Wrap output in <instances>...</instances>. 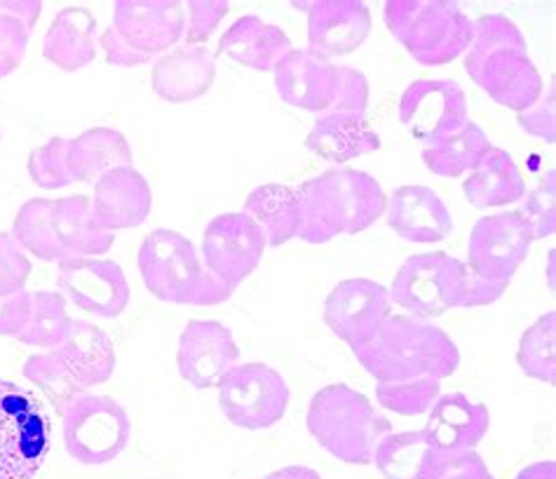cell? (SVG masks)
<instances>
[{
    "label": "cell",
    "mask_w": 556,
    "mask_h": 479,
    "mask_svg": "<svg viewBox=\"0 0 556 479\" xmlns=\"http://www.w3.org/2000/svg\"><path fill=\"white\" fill-rule=\"evenodd\" d=\"M475 36L465 52V71L495 104L521 113L535 104L545 80L533 64L521 28L505 14L472 20Z\"/></svg>",
    "instance_id": "6da1fadb"
},
{
    "label": "cell",
    "mask_w": 556,
    "mask_h": 479,
    "mask_svg": "<svg viewBox=\"0 0 556 479\" xmlns=\"http://www.w3.org/2000/svg\"><path fill=\"white\" fill-rule=\"evenodd\" d=\"M353 353L376 383L420 379V376L444 381L460 367L456 341L432 319L414 315H390L376 337L355 348Z\"/></svg>",
    "instance_id": "7a4b0ae2"
},
{
    "label": "cell",
    "mask_w": 556,
    "mask_h": 479,
    "mask_svg": "<svg viewBox=\"0 0 556 479\" xmlns=\"http://www.w3.org/2000/svg\"><path fill=\"white\" fill-rule=\"evenodd\" d=\"M303 226L299 238L325 244L339 236H357L386 214L388 196L369 172L333 167L299 188Z\"/></svg>",
    "instance_id": "3957f363"
},
{
    "label": "cell",
    "mask_w": 556,
    "mask_h": 479,
    "mask_svg": "<svg viewBox=\"0 0 556 479\" xmlns=\"http://www.w3.org/2000/svg\"><path fill=\"white\" fill-rule=\"evenodd\" d=\"M139 273L155 299L179 306H218L236 292L202 264L195 244L172 228H155L143 238Z\"/></svg>",
    "instance_id": "277c9868"
},
{
    "label": "cell",
    "mask_w": 556,
    "mask_h": 479,
    "mask_svg": "<svg viewBox=\"0 0 556 479\" xmlns=\"http://www.w3.org/2000/svg\"><path fill=\"white\" fill-rule=\"evenodd\" d=\"M305 426L321 449L350 466H369L380 440L392 432L390 420L371 400L345 383L317 390Z\"/></svg>",
    "instance_id": "5b68a950"
},
{
    "label": "cell",
    "mask_w": 556,
    "mask_h": 479,
    "mask_svg": "<svg viewBox=\"0 0 556 479\" xmlns=\"http://www.w3.org/2000/svg\"><path fill=\"white\" fill-rule=\"evenodd\" d=\"M388 31L420 66H444L467 52L475 24L448 0H388L383 8Z\"/></svg>",
    "instance_id": "8992f818"
},
{
    "label": "cell",
    "mask_w": 556,
    "mask_h": 479,
    "mask_svg": "<svg viewBox=\"0 0 556 479\" xmlns=\"http://www.w3.org/2000/svg\"><path fill=\"white\" fill-rule=\"evenodd\" d=\"M50 446L52 424L38 395L0 379V479H34Z\"/></svg>",
    "instance_id": "52a82bcc"
},
{
    "label": "cell",
    "mask_w": 556,
    "mask_h": 479,
    "mask_svg": "<svg viewBox=\"0 0 556 479\" xmlns=\"http://www.w3.org/2000/svg\"><path fill=\"white\" fill-rule=\"evenodd\" d=\"M465 264L446 252L408 256L388 289L392 303L420 319H434L460 308Z\"/></svg>",
    "instance_id": "ba28073f"
},
{
    "label": "cell",
    "mask_w": 556,
    "mask_h": 479,
    "mask_svg": "<svg viewBox=\"0 0 556 479\" xmlns=\"http://www.w3.org/2000/svg\"><path fill=\"white\" fill-rule=\"evenodd\" d=\"M62 420L66 452L83 466H104L115 461L131 438L127 409L109 395L85 393L68 406Z\"/></svg>",
    "instance_id": "9c48e42d"
},
{
    "label": "cell",
    "mask_w": 556,
    "mask_h": 479,
    "mask_svg": "<svg viewBox=\"0 0 556 479\" xmlns=\"http://www.w3.org/2000/svg\"><path fill=\"white\" fill-rule=\"evenodd\" d=\"M216 388L224 416L244 430L273 428L289 409L291 390L285 376L263 362L236 365Z\"/></svg>",
    "instance_id": "30bf717a"
},
{
    "label": "cell",
    "mask_w": 556,
    "mask_h": 479,
    "mask_svg": "<svg viewBox=\"0 0 556 479\" xmlns=\"http://www.w3.org/2000/svg\"><path fill=\"white\" fill-rule=\"evenodd\" d=\"M266 247V236L252 216L244 212L218 214L204 228L202 264L218 280L238 289L258 268Z\"/></svg>",
    "instance_id": "8fae6325"
},
{
    "label": "cell",
    "mask_w": 556,
    "mask_h": 479,
    "mask_svg": "<svg viewBox=\"0 0 556 479\" xmlns=\"http://www.w3.org/2000/svg\"><path fill=\"white\" fill-rule=\"evenodd\" d=\"M400 121L418 141H442L470 121L467 94L456 80L420 78L406 87L400 99Z\"/></svg>",
    "instance_id": "7c38bea8"
},
{
    "label": "cell",
    "mask_w": 556,
    "mask_h": 479,
    "mask_svg": "<svg viewBox=\"0 0 556 479\" xmlns=\"http://www.w3.org/2000/svg\"><path fill=\"white\" fill-rule=\"evenodd\" d=\"M531 226L515 212L481 216L467 242V268L489 280H511L531 252Z\"/></svg>",
    "instance_id": "4fadbf2b"
},
{
    "label": "cell",
    "mask_w": 556,
    "mask_h": 479,
    "mask_svg": "<svg viewBox=\"0 0 556 479\" xmlns=\"http://www.w3.org/2000/svg\"><path fill=\"white\" fill-rule=\"evenodd\" d=\"M56 287L73 306L94 317L113 319L127 311L131 289L127 275L111 259H66L56 264Z\"/></svg>",
    "instance_id": "5bb4252c"
},
{
    "label": "cell",
    "mask_w": 556,
    "mask_h": 479,
    "mask_svg": "<svg viewBox=\"0 0 556 479\" xmlns=\"http://www.w3.org/2000/svg\"><path fill=\"white\" fill-rule=\"evenodd\" d=\"M392 315L388 287L369 278H350L336 285L325 301V323L333 337L350 348L369 343Z\"/></svg>",
    "instance_id": "9a60e30c"
},
{
    "label": "cell",
    "mask_w": 556,
    "mask_h": 479,
    "mask_svg": "<svg viewBox=\"0 0 556 479\" xmlns=\"http://www.w3.org/2000/svg\"><path fill=\"white\" fill-rule=\"evenodd\" d=\"M111 26L131 50L153 60L184 42L186 5L177 0H118Z\"/></svg>",
    "instance_id": "2e32d148"
},
{
    "label": "cell",
    "mask_w": 556,
    "mask_h": 479,
    "mask_svg": "<svg viewBox=\"0 0 556 479\" xmlns=\"http://www.w3.org/2000/svg\"><path fill=\"white\" fill-rule=\"evenodd\" d=\"M240 348L232 331L216 319H190L179 337L177 367L181 379L195 390L216 388L238 365Z\"/></svg>",
    "instance_id": "e0dca14e"
},
{
    "label": "cell",
    "mask_w": 556,
    "mask_h": 479,
    "mask_svg": "<svg viewBox=\"0 0 556 479\" xmlns=\"http://www.w3.org/2000/svg\"><path fill=\"white\" fill-rule=\"evenodd\" d=\"M275 92L285 104L311 113H327L339 92V64L317 56L308 48L291 50L273 68Z\"/></svg>",
    "instance_id": "ac0fdd59"
},
{
    "label": "cell",
    "mask_w": 556,
    "mask_h": 479,
    "mask_svg": "<svg viewBox=\"0 0 556 479\" xmlns=\"http://www.w3.org/2000/svg\"><path fill=\"white\" fill-rule=\"evenodd\" d=\"M308 8V50L325 60L353 54L371 34V12L359 0H313Z\"/></svg>",
    "instance_id": "d6986e66"
},
{
    "label": "cell",
    "mask_w": 556,
    "mask_h": 479,
    "mask_svg": "<svg viewBox=\"0 0 556 479\" xmlns=\"http://www.w3.org/2000/svg\"><path fill=\"white\" fill-rule=\"evenodd\" d=\"M153 191L135 167H115L94 181L92 219L101 230L137 228L151 216Z\"/></svg>",
    "instance_id": "ffe728a7"
},
{
    "label": "cell",
    "mask_w": 556,
    "mask_h": 479,
    "mask_svg": "<svg viewBox=\"0 0 556 479\" xmlns=\"http://www.w3.org/2000/svg\"><path fill=\"white\" fill-rule=\"evenodd\" d=\"M491 428V414L481 402H472L463 393L439 395L428 412L422 428L426 440L446 456L477 452L479 442Z\"/></svg>",
    "instance_id": "44dd1931"
},
{
    "label": "cell",
    "mask_w": 556,
    "mask_h": 479,
    "mask_svg": "<svg viewBox=\"0 0 556 479\" xmlns=\"http://www.w3.org/2000/svg\"><path fill=\"white\" fill-rule=\"evenodd\" d=\"M388 226L406 242L434 244L451 236L453 219L446 202L428 186L406 184L394 188L386 205Z\"/></svg>",
    "instance_id": "7402d4cb"
},
{
    "label": "cell",
    "mask_w": 556,
    "mask_h": 479,
    "mask_svg": "<svg viewBox=\"0 0 556 479\" xmlns=\"http://www.w3.org/2000/svg\"><path fill=\"white\" fill-rule=\"evenodd\" d=\"M216 80L214 54L202 46H177L153 64V92L169 104H188L207 94Z\"/></svg>",
    "instance_id": "603a6c76"
},
{
    "label": "cell",
    "mask_w": 556,
    "mask_h": 479,
    "mask_svg": "<svg viewBox=\"0 0 556 479\" xmlns=\"http://www.w3.org/2000/svg\"><path fill=\"white\" fill-rule=\"evenodd\" d=\"M291 50L294 46L285 28L263 22L256 14H244L238 22H232L218 40V54H226L232 62L258 71V74H268Z\"/></svg>",
    "instance_id": "cb8c5ba5"
},
{
    "label": "cell",
    "mask_w": 556,
    "mask_h": 479,
    "mask_svg": "<svg viewBox=\"0 0 556 479\" xmlns=\"http://www.w3.org/2000/svg\"><path fill=\"white\" fill-rule=\"evenodd\" d=\"M305 149L333 165L369 155L380 149V137L369 125L367 115L321 113L305 137Z\"/></svg>",
    "instance_id": "d4e9b609"
},
{
    "label": "cell",
    "mask_w": 556,
    "mask_h": 479,
    "mask_svg": "<svg viewBox=\"0 0 556 479\" xmlns=\"http://www.w3.org/2000/svg\"><path fill=\"white\" fill-rule=\"evenodd\" d=\"M97 17L83 5H68L54 14L42 40V56L56 68L80 71L97 56Z\"/></svg>",
    "instance_id": "484cf974"
},
{
    "label": "cell",
    "mask_w": 556,
    "mask_h": 479,
    "mask_svg": "<svg viewBox=\"0 0 556 479\" xmlns=\"http://www.w3.org/2000/svg\"><path fill=\"white\" fill-rule=\"evenodd\" d=\"M52 353L85 388L106 383L118 365V355H115L109 333L87 319H73L68 337Z\"/></svg>",
    "instance_id": "4316f807"
},
{
    "label": "cell",
    "mask_w": 556,
    "mask_h": 479,
    "mask_svg": "<svg viewBox=\"0 0 556 479\" xmlns=\"http://www.w3.org/2000/svg\"><path fill=\"white\" fill-rule=\"evenodd\" d=\"M451 458L434 449L422 430H408L380 440L371 463L383 479H437Z\"/></svg>",
    "instance_id": "83f0119b"
},
{
    "label": "cell",
    "mask_w": 556,
    "mask_h": 479,
    "mask_svg": "<svg viewBox=\"0 0 556 479\" xmlns=\"http://www.w3.org/2000/svg\"><path fill=\"white\" fill-rule=\"evenodd\" d=\"M66 165L73 181L94 184L115 167H135V155L118 129L92 127L66 141Z\"/></svg>",
    "instance_id": "f1b7e54d"
},
{
    "label": "cell",
    "mask_w": 556,
    "mask_h": 479,
    "mask_svg": "<svg viewBox=\"0 0 556 479\" xmlns=\"http://www.w3.org/2000/svg\"><path fill=\"white\" fill-rule=\"evenodd\" d=\"M50 228L54 240L60 242L68 259L106 254L115 234L101 230L92 219V198L87 196H71L52 200L50 205Z\"/></svg>",
    "instance_id": "f546056e"
},
{
    "label": "cell",
    "mask_w": 556,
    "mask_h": 479,
    "mask_svg": "<svg viewBox=\"0 0 556 479\" xmlns=\"http://www.w3.org/2000/svg\"><path fill=\"white\" fill-rule=\"evenodd\" d=\"M463 191L467 202L477 210L515 205L526 196V181L505 149H495L479 160L475 169L465 174Z\"/></svg>",
    "instance_id": "4dcf8cb0"
},
{
    "label": "cell",
    "mask_w": 556,
    "mask_h": 479,
    "mask_svg": "<svg viewBox=\"0 0 556 479\" xmlns=\"http://www.w3.org/2000/svg\"><path fill=\"white\" fill-rule=\"evenodd\" d=\"M244 214L252 216L266 236L268 247H282L299 238L303 205L296 188L285 184H263L244 200Z\"/></svg>",
    "instance_id": "1f68e13d"
},
{
    "label": "cell",
    "mask_w": 556,
    "mask_h": 479,
    "mask_svg": "<svg viewBox=\"0 0 556 479\" xmlns=\"http://www.w3.org/2000/svg\"><path fill=\"white\" fill-rule=\"evenodd\" d=\"M491 139L477 123L467 121L456 135L422 149V163L437 177H465L491 151Z\"/></svg>",
    "instance_id": "d6a6232c"
},
{
    "label": "cell",
    "mask_w": 556,
    "mask_h": 479,
    "mask_svg": "<svg viewBox=\"0 0 556 479\" xmlns=\"http://www.w3.org/2000/svg\"><path fill=\"white\" fill-rule=\"evenodd\" d=\"M50 205L48 198H31L20 207L12 224V238L20 242L26 254H34L48 264H62L66 261V252L54 240L50 228Z\"/></svg>",
    "instance_id": "836d02e7"
},
{
    "label": "cell",
    "mask_w": 556,
    "mask_h": 479,
    "mask_svg": "<svg viewBox=\"0 0 556 479\" xmlns=\"http://www.w3.org/2000/svg\"><path fill=\"white\" fill-rule=\"evenodd\" d=\"M73 317L68 315L66 299L60 292H31V315L24 331L17 337L20 343L54 351L68 337Z\"/></svg>",
    "instance_id": "e575fe53"
},
{
    "label": "cell",
    "mask_w": 556,
    "mask_h": 479,
    "mask_svg": "<svg viewBox=\"0 0 556 479\" xmlns=\"http://www.w3.org/2000/svg\"><path fill=\"white\" fill-rule=\"evenodd\" d=\"M24 376L26 381L38 386L40 393L46 395L52 409L60 416H64L68 406L87 393V388L64 367V362L52 351L28 357L24 362Z\"/></svg>",
    "instance_id": "d590c367"
},
{
    "label": "cell",
    "mask_w": 556,
    "mask_h": 479,
    "mask_svg": "<svg viewBox=\"0 0 556 479\" xmlns=\"http://www.w3.org/2000/svg\"><path fill=\"white\" fill-rule=\"evenodd\" d=\"M556 313L540 315L535 323L521 333L517 365L519 369L540 383L552 386L556 379Z\"/></svg>",
    "instance_id": "8d00e7d4"
},
{
    "label": "cell",
    "mask_w": 556,
    "mask_h": 479,
    "mask_svg": "<svg viewBox=\"0 0 556 479\" xmlns=\"http://www.w3.org/2000/svg\"><path fill=\"white\" fill-rule=\"evenodd\" d=\"M439 395H442V381L430 379V376L406 381H380L376 386L378 404L400 416L428 414Z\"/></svg>",
    "instance_id": "74e56055"
},
{
    "label": "cell",
    "mask_w": 556,
    "mask_h": 479,
    "mask_svg": "<svg viewBox=\"0 0 556 479\" xmlns=\"http://www.w3.org/2000/svg\"><path fill=\"white\" fill-rule=\"evenodd\" d=\"M66 141L64 137H52L28 155V177L42 191H60L73 184L66 165Z\"/></svg>",
    "instance_id": "f35d334b"
},
{
    "label": "cell",
    "mask_w": 556,
    "mask_h": 479,
    "mask_svg": "<svg viewBox=\"0 0 556 479\" xmlns=\"http://www.w3.org/2000/svg\"><path fill=\"white\" fill-rule=\"evenodd\" d=\"M517 212L523 216V222L531 226L533 240H543V238L554 236L556 181H554L552 169L538 179V184L531 188V191H526V196L521 198V207Z\"/></svg>",
    "instance_id": "ab89813d"
},
{
    "label": "cell",
    "mask_w": 556,
    "mask_h": 479,
    "mask_svg": "<svg viewBox=\"0 0 556 479\" xmlns=\"http://www.w3.org/2000/svg\"><path fill=\"white\" fill-rule=\"evenodd\" d=\"M34 266L12 234H0V297L20 294L26 289Z\"/></svg>",
    "instance_id": "60d3db41"
},
{
    "label": "cell",
    "mask_w": 556,
    "mask_h": 479,
    "mask_svg": "<svg viewBox=\"0 0 556 479\" xmlns=\"http://www.w3.org/2000/svg\"><path fill=\"white\" fill-rule=\"evenodd\" d=\"M228 10L230 3H226V0H190L186 5L188 22L184 46H202V42H207L228 14Z\"/></svg>",
    "instance_id": "b9f144b4"
},
{
    "label": "cell",
    "mask_w": 556,
    "mask_h": 479,
    "mask_svg": "<svg viewBox=\"0 0 556 479\" xmlns=\"http://www.w3.org/2000/svg\"><path fill=\"white\" fill-rule=\"evenodd\" d=\"M369 80L355 66L339 64V92L327 113H353L367 115L369 106Z\"/></svg>",
    "instance_id": "7bdbcfd3"
},
{
    "label": "cell",
    "mask_w": 556,
    "mask_h": 479,
    "mask_svg": "<svg viewBox=\"0 0 556 479\" xmlns=\"http://www.w3.org/2000/svg\"><path fill=\"white\" fill-rule=\"evenodd\" d=\"M556 87L547 85L543 94L538 97L535 104H531L526 111L517 113V123L526 135L535 139H543L545 143H554L556 139Z\"/></svg>",
    "instance_id": "ee69618b"
},
{
    "label": "cell",
    "mask_w": 556,
    "mask_h": 479,
    "mask_svg": "<svg viewBox=\"0 0 556 479\" xmlns=\"http://www.w3.org/2000/svg\"><path fill=\"white\" fill-rule=\"evenodd\" d=\"M28 38H31V31L22 22L0 17V78H8L22 66Z\"/></svg>",
    "instance_id": "f6af8a7d"
},
{
    "label": "cell",
    "mask_w": 556,
    "mask_h": 479,
    "mask_svg": "<svg viewBox=\"0 0 556 479\" xmlns=\"http://www.w3.org/2000/svg\"><path fill=\"white\" fill-rule=\"evenodd\" d=\"M467 268V266H465ZM511 280H489L481 278V275L472 273L470 268L465 270V289L460 299V308H481L491 306L497 299H501Z\"/></svg>",
    "instance_id": "bcb514c9"
},
{
    "label": "cell",
    "mask_w": 556,
    "mask_h": 479,
    "mask_svg": "<svg viewBox=\"0 0 556 479\" xmlns=\"http://www.w3.org/2000/svg\"><path fill=\"white\" fill-rule=\"evenodd\" d=\"M31 315V292L0 297V337L17 339Z\"/></svg>",
    "instance_id": "7dc6e473"
},
{
    "label": "cell",
    "mask_w": 556,
    "mask_h": 479,
    "mask_svg": "<svg viewBox=\"0 0 556 479\" xmlns=\"http://www.w3.org/2000/svg\"><path fill=\"white\" fill-rule=\"evenodd\" d=\"M99 48L104 50L106 62L113 66H123V68H135V66H143L149 64V56L139 54L137 50H131L127 42L123 40V36L115 31L113 26H109L104 34L99 38Z\"/></svg>",
    "instance_id": "c3c4849f"
},
{
    "label": "cell",
    "mask_w": 556,
    "mask_h": 479,
    "mask_svg": "<svg viewBox=\"0 0 556 479\" xmlns=\"http://www.w3.org/2000/svg\"><path fill=\"white\" fill-rule=\"evenodd\" d=\"M437 479H495L489 470L486 461L481 458L477 452H467L460 456H453L448 466Z\"/></svg>",
    "instance_id": "681fc988"
},
{
    "label": "cell",
    "mask_w": 556,
    "mask_h": 479,
    "mask_svg": "<svg viewBox=\"0 0 556 479\" xmlns=\"http://www.w3.org/2000/svg\"><path fill=\"white\" fill-rule=\"evenodd\" d=\"M42 12L38 0H0V17H12L22 22L28 31H34Z\"/></svg>",
    "instance_id": "f907efd6"
},
{
    "label": "cell",
    "mask_w": 556,
    "mask_h": 479,
    "mask_svg": "<svg viewBox=\"0 0 556 479\" xmlns=\"http://www.w3.org/2000/svg\"><path fill=\"white\" fill-rule=\"evenodd\" d=\"M517 479H556V463L554 461H538L526 466Z\"/></svg>",
    "instance_id": "816d5d0a"
},
{
    "label": "cell",
    "mask_w": 556,
    "mask_h": 479,
    "mask_svg": "<svg viewBox=\"0 0 556 479\" xmlns=\"http://www.w3.org/2000/svg\"><path fill=\"white\" fill-rule=\"evenodd\" d=\"M268 479H321V475L305 466H287L268 475Z\"/></svg>",
    "instance_id": "f5cc1de1"
},
{
    "label": "cell",
    "mask_w": 556,
    "mask_h": 479,
    "mask_svg": "<svg viewBox=\"0 0 556 479\" xmlns=\"http://www.w3.org/2000/svg\"><path fill=\"white\" fill-rule=\"evenodd\" d=\"M547 278H549V287H554V250L549 252V266H547Z\"/></svg>",
    "instance_id": "db71d44e"
},
{
    "label": "cell",
    "mask_w": 556,
    "mask_h": 479,
    "mask_svg": "<svg viewBox=\"0 0 556 479\" xmlns=\"http://www.w3.org/2000/svg\"><path fill=\"white\" fill-rule=\"evenodd\" d=\"M266 479H268V477H266Z\"/></svg>",
    "instance_id": "11a10c76"
}]
</instances>
